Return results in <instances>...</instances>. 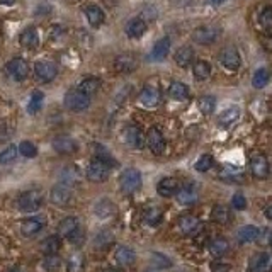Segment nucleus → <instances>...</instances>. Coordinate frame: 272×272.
Masks as SVG:
<instances>
[{
	"mask_svg": "<svg viewBox=\"0 0 272 272\" xmlns=\"http://www.w3.org/2000/svg\"><path fill=\"white\" fill-rule=\"evenodd\" d=\"M211 270L213 272H230V265L224 262H213L211 264Z\"/></svg>",
	"mask_w": 272,
	"mask_h": 272,
	"instance_id": "49",
	"label": "nucleus"
},
{
	"mask_svg": "<svg viewBox=\"0 0 272 272\" xmlns=\"http://www.w3.org/2000/svg\"><path fill=\"white\" fill-rule=\"evenodd\" d=\"M109 174L111 167L102 160H99V158H94L87 167V179L92 180V182H106L109 179Z\"/></svg>",
	"mask_w": 272,
	"mask_h": 272,
	"instance_id": "4",
	"label": "nucleus"
},
{
	"mask_svg": "<svg viewBox=\"0 0 272 272\" xmlns=\"http://www.w3.org/2000/svg\"><path fill=\"white\" fill-rule=\"evenodd\" d=\"M199 109L202 114H211L216 109V99L213 96H202L199 99Z\"/></svg>",
	"mask_w": 272,
	"mask_h": 272,
	"instance_id": "40",
	"label": "nucleus"
},
{
	"mask_svg": "<svg viewBox=\"0 0 272 272\" xmlns=\"http://www.w3.org/2000/svg\"><path fill=\"white\" fill-rule=\"evenodd\" d=\"M99 87H101V80L96 79V77H87V79L80 80V84L77 85V90H80L85 96L92 97L99 90Z\"/></svg>",
	"mask_w": 272,
	"mask_h": 272,
	"instance_id": "26",
	"label": "nucleus"
},
{
	"mask_svg": "<svg viewBox=\"0 0 272 272\" xmlns=\"http://www.w3.org/2000/svg\"><path fill=\"white\" fill-rule=\"evenodd\" d=\"M124 31L129 38H133V40H140L141 36L146 33V23L143 17H135V19H131L129 23L126 24V28H124Z\"/></svg>",
	"mask_w": 272,
	"mask_h": 272,
	"instance_id": "19",
	"label": "nucleus"
},
{
	"mask_svg": "<svg viewBox=\"0 0 272 272\" xmlns=\"http://www.w3.org/2000/svg\"><path fill=\"white\" fill-rule=\"evenodd\" d=\"M102 272H121V270H118V269H104Z\"/></svg>",
	"mask_w": 272,
	"mask_h": 272,
	"instance_id": "55",
	"label": "nucleus"
},
{
	"mask_svg": "<svg viewBox=\"0 0 272 272\" xmlns=\"http://www.w3.org/2000/svg\"><path fill=\"white\" fill-rule=\"evenodd\" d=\"M228 250H230V243H228L226 238H221V236L214 238V240L209 243V253H211L213 257H223V255H226Z\"/></svg>",
	"mask_w": 272,
	"mask_h": 272,
	"instance_id": "32",
	"label": "nucleus"
},
{
	"mask_svg": "<svg viewBox=\"0 0 272 272\" xmlns=\"http://www.w3.org/2000/svg\"><path fill=\"white\" fill-rule=\"evenodd\" d=\"M114 258H116V262H118L119 265L128 267V265H133V264H135L136 253H135V250L129 248V247H119L118 250H116Z\"/></svg>",
	"mask_w": 272,
	"mask_h": 272,
	"instance_id": "22",
	"label": "nucleus"
},
{
	"mask_svg": "<svg viewBox=\"0 0 272 272\" xmlns=\"http://www.w3.org/2000/svg\"><path fill=\"white\" fill-rule=\"evenodd\" d=\"M46 224V219L41 218V216H36V218H28L26 221H23L21 224V231H23L24 236H33L36 233H40Z\"/></svg>",
	"mask_w": 272,
	"mask_h": 272,
	"instance_id": "18",
	"label": "nucleus"
},
{
	"mask_svg": "<svg viewBox=\"0 0 272 272\" xmlns=\"http://www.w3.org/2000/svg\"><path fill=\"white\" fill-rule=\"evenodd\" d=\"M269 245H270V247H272V235H270V238H269Z\"/></svg>",
	"mask_w": 272,
	"mask_h": 272,
	"instance_id": "57",
	"label": "nucleus"
},
{
	"mask_svg": "<svg viewBox=\"0 0 272 272\" xmlns=\"http://www.w3.org/2000/svg\"><path fill=\"white\" fill-rule=\"evenodd\" d=\"M19 41L24 48H36V46L40 45V36H38V33L34 28H28L26 31L21 33Z\"/></svg>",
	"mask_w": 272,
	"mask_h": 272,
	"instance_id": "33",
	"label": "nucleus"
},
{
	"mask_svg": "<svg viewBox=\"0 0 272 272\" xmlns=\"http://www.w3.org/2000/svg\"><path fill=\"white\" fill-rule=\"evenodd\" d=\"M60 247H62V241H60V236H56V235L48 236V238L43 240L40 245L41 252L45 253V255H56Z\"/></svg>",
	"mask_w": 272,
	"mask_h": 272,
	"instance_id": "30",
	"label": "nucleus"
},
{
	"mask_svg": "<svg viewBox=\"0 0 272 272\" xmlns=\"http://www.w3.org/2000/svg\"><path fill=\"white\" fill-rule=\"evenodd\" d=\"M258 21H260V26L265 29V31H272V7H265L264 11L260 12V17H258Z\"/></svg>",
	"mask_w": 272,
	"mask_h": 272,
	"instance_id": "44",
	"label": "nucleus"
},
{
	"mask_svg": "<svg viewBox=\"0 0 272 272\" xmlns=\"http://www.w3.org/2000/svg\"><path fill=\"white\" fill-rule=\"evenodd\" d=\"M85 16H87V21L92 28H99L102 23H104L106 16H104V11H102L99 6H89L85 9Z\"/></svg>",
	"mask_w": 272,
	"mask_h": 272,
	"instance_id": "27",
	"label": "nucleus"
},
{
	"mask_svg": "<svg viewBox=\"0 0 272 272\" xmlns=\"http://www.w3.org/2000/svg\"><path fill=\"white\" fill-rule=\"evenodd\" d=\"M94 213H96L99 218H109L116 213V206L114 202H111L109 199H101L94 206Z\"/></svg>",
	"mask_w": 272,
	"mask_h": 272,
	"instance_id": "34",
	"label": "nucleus"
},
{
	"mask_svg": "<svg viewBox=\"0 0 272 272\" xmlns=\"http://www.w3.org/2000/svg\"><path fill=\"white\" fill-rule=\"evenodd\" d=\"M43 265H45L46 270H56L60 265H62V258H60L58 255H46Z\"/></svg>",
	"mask_w": 272,
	"mask_h": 272,
	"instance_id": "47",
	"label": "nucleus"
},
{
	"mask_svg": "<svg viewBox=\"0 0 272 272\" xmlns=\"http://www.w3.org/2000/svg\"><path fill=\"white\" fill-rule=\"evenodd\" d=\"M258 235H260V231H258L257 226H253V224H245V226H241L240 230L236 231V240H238L240 243L247 245L255 241L258 238Z\"/></svg>",
	"mask_w": 272,
	"mask_h": 272,
	"instance_id": "21",
	"label": "nucleus"
},
{
	"mask_svg": "<svg viewBox=\"0 0 272 272\" xmlns=\"http://www.w3.org/2000/svg\"><path fill=\"white\" fill-rule=\"evenodd\" d=\"M272 269V258L269 253L258 252L250 258L247 272H269Z\"/></svg>",
	"mask_w": 272,
	"mask_h": 272,
	"instance_id": "9",
	"label": "nucleus"
},
{
	"mask_svg": "<svg viewBox=\"0 0 272 272\" xmlns=\"http://www.w3.org/2000/svg\"><path fill=\"white\" fill-rule=\"evenodd\" d=\"M174 58H175V63L179 65V67L187 68L189 65L194 62V50L191 48V46H182V48H179L175 51Z\"/></svg>",
	"mask_w": 272,
	"mask_h": 272,
	"instance_id": "24",
	"label": "nucleus"
},
{
	"mask_svg": "<svg viewBox=\"0 0 272 272\" xmlns=\"http://www.w3.org/2000/svg\"><path fill=\"white\" fill-rule=\"evenodd\" d=\"M145 272H155L153 269H148V270H145Z\"/></svg>",
	"mask_w": 272,
	"mask_h": 272,
	"instance_id": "58",
	"label": "nucleus"
},
{
	"mask_svg": "<svg viewBox=\"0 0 272 272\" xmlns=\"http://www.w3.org/2000/svg\"><path fill=\"white\" fill-rule=\"evenodd\" d=\"M123 136H124V141H126L131 148H143V145L146 143V136H143L141 128L135 126V124H131V126L124 129Z\"/></svg>",
	"mask_w": 272,
	"mask_h": 272,
	"instance_id": "10",
	"label": "nucleus"
},
{
	"mask_svg": "<svg viewBox=\"0 0 272 272\" xmlns=\"http://www.w3.org/2000/svg\"><path fill=\"white\" fill-rule=\"evenodd\" d=\"M192 73L197 80H206L211 75V65L208 62H204V60H199V62L194 63Z\"/></svg>",
	"mask_w": 272,
	"mask_h": 272,
	"instance_id": "35",
	"label": "nucleus"
},
{
	"mask_svg": "<svg viewBox=\"0 0 272 272\" xmlns=\"http://www.w3.org/2000/svg\"><path fill=\"white\" fill-rule=\"evenodd\" d=\"M19 153L26 158H34L38 155V148L31 141H23V143L19 145Z\"/></svg>",
	"mask_w": 272,
	"mask_h": 272,
	"instance_id": "45",
	"label": "nucleus"
},
{
	"mask_svg": "<svg viewBox=\"0 0 272 272\" xmlns=\"http://www.w3.org/2000/svg\"><path fill=\"white\" fill-rule=\"evenodd\" d=\"M168 51H170V38H160L157 43L153 45V50H152V55H150V58L153 60V62H162V60L167 58Z\"/></svg>",
	"mask_w": 272,
	"mask_h": 272,
	"instance_id": "20",
	"label": "nucleus"
},
{
	"mask_svg": "<svg viewBox=\"0 0 272 272\" xmlns=\"http://www.w3.org/2000/svg\"><path fill=\"white\" fill-rule=\"evenodd\" d=\"M143 219L146 224H150V226H157V224L162 221V209L158 208V206H152V208H148L145 211Z\"/></svg>",
	"mask_w": 272,
	"mask_h": 272,
	"instance_id": "37",
	"label": "nucleus"
},
{
	"mask_svg": "<svg viewBox=\"0 0 272 272\" xmlns=\"http://www.w3.org/2000/svg\"><path fill=\"white\" fill-rule=\"evenodd\" d=\"M264 214H265V218H267V219H270V221H272V204H270V206H267L265 211H264Z\"/></svg>",
	"mask_w": 272,
	"mask_h": 272,
	"instance_id": "53",
	"label": "nucleus"
},
{
	"mask_svg": "<svg viewBox=\"0 0 272 272\" xmlns=\"http://www.w3.org/2000/svg\"><path fill=\"white\" fill-rule=\"evenodd\" d=\"M17 153H19V146L9 145L2 153H0V163H11L16 160Z\"/></svg>",
	"mask_w": 272,
	"mask_h": 272,
	"instance_id": "43",
	"label": "nucleus"
},
{
	"mask_svg": "<svg viewBox=\"0 0 272 272\" xmlns=\"http://www.w3.org/2000/svg\"><path fill=\"white\" fill-rule=\"evenodd\" d=\"M219 63H221L226 70L236 72L240 68V65H241V58H240L238 50L231 48V46L224 48L221 53H219Z\"/></svg>",
	"mask_w": 272,
	"mask_h": 272,
	"instance_id": "7",
	"label": "nucleus"
},
{
	"mask_svg": "<svg viewBox=\"0 0 272 272\" xmlns=\"http://www.w3.org/2000/svg\"><path fill=\"white\" fill-rule=\"evenodd\" d=\"M9 272H21L19 269H12V270H9Z\"/></svg>",
	"mask_w": 272,
	"mask_h": 272,
	"instance_id": "56",
	"label": "nucleus"
},
{
	"mask_svg": "<svg viewBox=\"0 0 272 272\" xmlns=\"http://www.w3.org/2000/svg\"><path fill=\"white\" fill-rule=\"evenodd\" d=\"M77 230H79V219L75 216H68L58 224V236H67L68 238V236H72Z\"/></svg>",
	"mask_w": 272,
	"mask_h": 272,
	"instance_id": "28",
	"label": "nucleus"
},
{
	"mask_svg": "<svg viewBox=\"0 0 272 272\" xmlns=\"http://www.w3.org/2000/svg\"><path fill=\"white\" fill-rule=\"evenodd\" d=\"M262 45H264V46H265V48H267V50H269V51H272V36H267V38H265V40H264V41H262Z\"/></svg>",
	"mask_w": 272,
	"mask_h": 272,
	"instance_id": "51",
	"label": "nucleus"
},
{
	"mask_svg": "<svg viewBox=\"0 0 272 272\" xmlns=\"http://www.w3.org/2000/svg\"><path fill=\"white\" fill-rule=\"evenodd\" d=\"M34 73H36L38 80L48 84V82L55 80L56 73H58V68H56V65L51 62H38L34 65Z\"/></svg>",
	"mask_w": 272,
	"mask_h": 272,
	"instance_id": "11",
	"label": "nucleus"
},
{
	"mask_svg": "<svg viewBox=\"0 0 272 272\" xmlns=\"http://www.w3.org/2000/svg\"><path fill=\"white\" fill-rule=\"evenodd\" d=\"M211 219H213L214 223H228V219H230V211H228L226 206L223 204H216L211 211Z\"/></svg>",
	"mask_w": 272,
	"mask_h": 272,
	"instance_id": "36",
	"label": "nucleus"
},
{
	"mask_svg": "<svg viewBox=\"0 0 272 272\" xmlns=\"http://www.w3.org/2000/svg\"><path fill=\"white\" fill-rule=\"evenodd\" d=\"M146 145H148L150 152L155 155H162L165 150V138H163L162 131L158 128H150L146 133Z\"/></svg>",
	"mask_w": 272,
	"mask_h": 272,
	"instance_id": "8",
	"label": "nucleus"
},
{
	"mask_svg": "<svg viewBox=\"0 0 272 272\" xmlns=\"http://www.w3.org/2000/svg\"><path fill=\"white\" fill-rule=\"evenodd\" d=\"M208 6H221V4L228 2V0H204Z\"/></svg>",
	"mask_w": 272,
	"mask_h": 272,
	"instance_id": "52",
	"label": "nucleus"
},
{
	"mask_svg": "<svg viewBox=\"0 0 272 272\" xmlns=\"http://www.w3.org/2000/svg\"><path fill=\"white\" fill-rule=\"evenodd\" d=\"M157 192L162 197L177 196V192H179V182H177V179H174V177H163L160 182L157 184Z\"/></svg>",
	"mask_w": 272,
	"mask_h": 272,
	"instance_id": "15",
	"label": "nucleus"
},
{
	"mask_svg": "<svg viewBox=\"0 0 272 272\" xmlns=\"http://www.w3.org/2000/svg\"><path fill=\"white\" fill-rule=\"evenodd\" d=\"M65 107L67 109H70L73 112H82L85 109H89L90 106V97L85 96V94H82L80 90L73 89V90H68L67 94H65Z\"/></svg>",
	"mask_w": 272,
	"mask_h": 272,
	"instance_id": "2",
	"label": "nucleus"
},
{
	"mask_svg": "<svg viewBox=\"0 0 272 272\" xmlns=\"http://www.w3.org/2000/svg\"><path fill=\"white\" fill-rule=\"evenodd\" d=\"M270 80L269 70L267 68H258V70L253 73V79H252V85L255 89H264Z\"/></svg>",
	"mask_w": 272,
	"mask_h": 272,
	"instance_id": "38",
	"label": "nucleus"
},
{
	"mask_svg": "<svg viewBox=\"0 0 272 272\" xmlns=\"http://www.w3.org/2000/svg\"><path fill=\"white\" fill-rule=\"evenodd\" d=\"M2 4H7V6H12V4L16 2V0H0Z\"/></svg>",
	"mask_w": 272,
	"mask_h": 272,
	"instance_id": "54",
	"label": "nucleus"
},
{
	"mask_svg": "<svg viewBox=\"0 0 272 272\" xmlns=\"http://www.w3.org/2000/svg\"><path fill=\"white\" fill-rule=\"evenodd\" d=\"M160 99H162L160 90H158V87H155V85H146L140 92V102L145 107H157L160 104Z\"/></svg>",
	"mask_w": 272,
	"mask_h": 272,
	"instance_id": "14",
	"label": "nucleus"
},
{
	"mask_svg": "<svg viewBox=\"0 0 272 272\" xmlns=\"http://www.w3.org/2000/svg\"><path fill=\"white\" fill-rule=\"evenodd\" d=\"M168 96H170L174 101L182 102L189 97V87L182 82H172L170 89H168Z\"/></svg>",
	"mask_w": 272,
	"mask_h": 272,
	"instance_id": "31",
	"label": "nucleus"
},
{
	"mask_svg": "<svg viewBox=\"0 0 272 272\" xmlns=\"http://www.w3.org/2000/svg\"><path fill=\"white\" fill-rule=\"evenodd\" d=\"M114 241V235H112L111 231H101L99 235L96 236V240H94V245H96L97 248H106L109 247V245Z\"/></svg>",
	"mask_w": 272,
	"mask_h": 272,
	"instance_id": "42",
	"label": "nucleus"
},
{
	"mask_svg": "<svg viewBox=\"0 0 272 272\" xmlns=\"http://www.w3.org/2000/svg\"><path fill=\"white\" fill-rule=\"evenodd\" d=\"M221 31L216 28V26H201L196 31L192 33V40L197 43V45H211L219 38Z\"/></svg>",
	"mask_w": 272,
	"mask_h": 272,
	"instance_id": "5",
	"label": "nucleus"
},
{
	"mask_svg": "<svg viewBox=\"0 0 272 272\" xmlns=\"http://www.w3.org/2000/svg\"><path fill=\"white\" fill-rule=\"evenodd\" d=\"M177 201L179 204L184 206H191L197 201V192L196 189H192L191 185H185V187H180L179 192H177Z\"/></svg>",
	"mask_w": 272,
	"mask_h": 272,
	"instance_id": "29",
	"label": "nucleus"
},
{
	"mask_svg": "<svg viewBox=\"0 0 272 272\" xmlns=\"http://www.w3.org/2000/svg\"><path fill=\"white\" fill-rule=\"evenodd\" d=\"M179 230L185 233V235H191L197 230V226H199V219L197 216H194V214H184V216L179 218Z\"/></svg>",
	"mask_w": 272,
	"mask_h": 272,
	"instance_id": "25",
	"label": "nucleus"
},
{
	"mask_svg": "<svg viewBox=\"0 0 272 272\" xmlns=\"http://www.w3.org/2000/svg\"><path fill=\"white\" fill-rule=\"evenodd\" d=\"M114 67H116V70L121 73H131L136 68V60H135V56H131V55H121L116 58Z\"/></svg>",
	"mask_w": 272,
	"mask_h": 272,
	"instance_id": "23",
	"label": "nucleus"
},
{
	"mask_svg": "<svg viewBox=\"0 0 272 272\" xmlns=\"http://www.w3.org/2000/svg\"><path fill=\"white\" fill-rule=\"evenodd\" d=\"M6 70L11 79H14L17 82H23L28 79V75H29V65L23 58H14L6 65Z\"/></svg>",
	"mask_w": 272,
	"mask_h": 272,
	"instance_id": "6",
	"label": "nucleus"
},
{
	"mask_svg": "<svg viewBox=\"0 0 272 272\" xmlns=\"http://www.w3.org/2000/svg\"><path fill=\"white\" fill-rule=\"evenodd\" d=\"M68 240H70L72 243H79L80 240H84V233H80V230H77L72 236H68Z\"/></svg>",
	"mask_w": 272,
	"mask_h": 272,
	"instance_id": "50",
	"label": "nucleus"
},
{
	"mask_svg": "<svg viewBox=\"0 0 272 272\" xmlns=\"http://www.w3.org/2000/svg\"><path fill=\"white\" fill-rule=\"evenodd\" d=\"M51 201H53L55 204H58V206L68 204V202L72 201V189H70V185L62 184V182H58L56 185H53V189H51Z\"/></svg>",
	"mask_w": 272,
	"mask_h": 272,
	"instance_id": "13",
	"label": "nucleus"
},
{
	"mask_svg": "<svg viewBox=\"0 0 272 272\" xmlns=\"http://www.w3.org/2000/svg\"><path fill=\"white\" fill-rule=\"evenodd\" d=\"M119 185H121V191H123L124 194L136 192L138 189L141 187L140 170H136V168H133V167L126 168V170H124L119 177Z\"/></svg>",
	"mask_w": 272,
	"mask_h": 272,
	"instance_id": "1",
	"label": "nucleus"
},
{
	"mask_svg": "<svg viewBox=\"0 0 272 272\" xmlns=\"http://www.w3.org/2000/svg\"><path fill=\"white\" fill-rule=\"evenodd\" d=\"M240 107L238 106H230V107H226L221 114L218 116V124L221 128H230L233 126V124L236 123V121L240 119Z\"/></svg>",
	"mask_w": 272,
	"mask_h": 272,
	"instance_id": "17",
	"label": "nucleus"
},
{
	"mask_svg": "<svg viewBox=\"0 0 272 272\" xmlns=\"http://www.w3.org/2000/svg\"><path fill=\"white\" fill-rule=\"evenodd\" d=\"M152 262L155 267H160V269H167V267H172V260L167 255H162V253H152Z\"/></svg>",
	"mask_w": 272,
	"mask_h": 272,
	"instance_id": "46",
	"label": "nucleus"
},
{
	"mask_svg": "<svg viewBox=\"0 0 272 272\" xmlns=\"http://www.w3.org/2000/svg\"><path fill=\"white\" fill-rule=\"evenodd\" d=\"M43 99H45V94L40 92V90H34L31 99H29V102H28V112H29V114H36V112L41 109Z\"/></svg>",
	"mask_w": 272,
	"mask_h": 272,
	"instance_id": "39",
	"label": "nucleus"
},
{
	"mask_svg": "<svg viewBox=\"0 0 272 272\" xmlns=\"http://www.w3.org/2000/svg\"><path fill=\"white\" fill-rule=\"evenodd\" d=\"M17 204H19L21 211H26V213H34L41 208L43 204V194L40 191H26L19 196L17 199Z\"/></svg>",
	"mask_w": 272,
	"mask_h": 272,
	"instance_id": "3",
	"label": "nucleus"
},
{
	"mask_svg": "<svg viewBox=\"0 0 272 272\" xmlns=\"http://www.w3.org/2000/svg\"><path fill=\"white\" fill-rule=\"evenodd\" d=\"M213 165H214V158L211 157V155H201L199 157V160L196 162V170L197 172H201V174H204V172H208V170H211L213 168Z\"/></svg>",
	"mask_w": 272,
	"mask_h": 272,
	"instance_id": "41",
	"label": "nucleus"
},
{
	"mask_svg": "<svg viewBox=\"0 0 272 272\" xmlns=\"http://www.w3.org/2000/svg\"><path fill=\"white\" fill-rule=\"evenodd\" d=\"M53 150L62 155H72L77 152V143L70 136H58L53 140Z\"/></svg>",
	"mask_w": 272,
	"mask_h": 272,
	"instance_id": "16",
	"label": "nucleus"
},
{
	"mask_svg": "<svg viewBox=\"0 0 272 272\" xmlns=\"http://www.w3.org/2000/svg\"><path fill=\"white\" fill-rule=\"evenodd\" d=\"M250 170L257 179H265L269 175V162L262 153H255L250 158Z\"/></svg>",
	"mask_w": 272,
	"mask_h": 272,
	"instance_id": "12",
	"label": "nucleus"
},
{
	"mask_svg": "<svg viewBox=\"0 0 272 272\" xmlns=\"http://www.w3.org/2000/svg\"><path fill=\"white\" fill-rule=\"evenodd\" d=\"M231 208H235L236 211H243L247 208V199H245L243 194H235L231 197Z\"/></svg>",
	"mask_w": 272,
	"mask_h": 272,
	"instance_id": "48",
	"label": "nucleus"
}]
</instances>
